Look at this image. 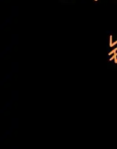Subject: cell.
<instances>
[{
  "label": "cell",
  "instance_id": "obj_1",
  "mask_svg": "<svg viewBox=\"0 0 117 149\" xmlns=\"http://www.w3.org/2000/svg\"><path fill=\"white\" fill-rule=\"evenodd\" d=\"M116 52H117V48H116V49H114V50H113V51H112L111 52H109V55L110 56V55H112V54H114V53H116Z\"/></svg>",
  "mask_w": 117,
  "mask_h": 149
},
{
  "label": "cell",
  "instance_id": "obj_2",
  "mask_svg": "<svg viewBox=\"0 0 117 149\" xmlns=\"http://www.w3.org/2000/svg\"><path fill=\"white\" fill-rule=\"evenodd\" d=\"M116 56H117V52H116V53H114V55L111 57V58H109V60H113L114 58H116Z\"/></svg>",
  "mask_w": 117,
  "mask_h": 149
},
{
  "label": "cell",
  "instance_id": "obj_3",
  "mask_svg": "<svg viewBox=\"0 0 117 149\" xmlns=\"http://www.w3.org/2000/svg\"><path fill=\"white\" fill-rule=\"evenodd\" d=\"M117 44V41H116L115 43H110V46H114V45H116Z\"/></svg>",
  "mask_w": 117,
  "mask_h": 149
},
{
  "label": "cell",
  "instance_id": "obj_4",
  "mask_svg": "<svg viewBox=\"0 0 117 149\" xmlns=\"http://www.w3.org/2000/svg\"><path fill=\"white\" fill-rule=\"evenodd\" d=\"M115 62H116V63H117V59H116V61H115Z\"/></svg>",
  "mask_w": 117,
  "mask_h": 149
}]
</instances>
